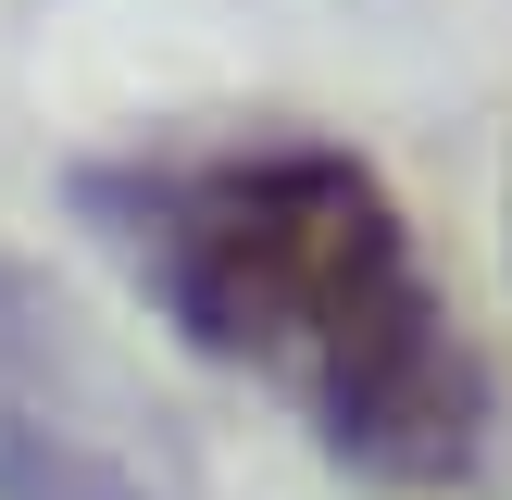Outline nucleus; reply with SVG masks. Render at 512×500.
Here are the masks:
<instances>
[{
  "label": "nucleus",
  "mask_w": 512,
  "mask_h": 500,
  "mask_svg": "<svg viewBox=\"0 0 512 500\" xmlns=\"http://www.w3.org/2000/svg\"><path fill=\"white\" fill-rule=\"evenodd\" d=\"M138 263L213 363H250L375 475H463L488 375L450 338L413 225L350 150H238L150 188Z\"/></svg>",
  "instance_id": "nucleus-1"
}]
</instances>
